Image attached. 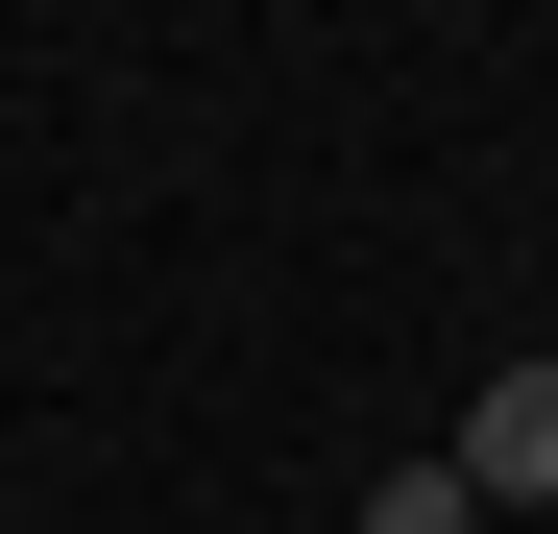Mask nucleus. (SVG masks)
Listing matches in <instances>:
<instances>
[{
  "instance_id": "nucleus-1",
  "label": "nucleus",
  "mask_w": 558,
  "mask_h": 534,
  "mask_svg": "<svg viewBox=\"0 0 558 534\" xmlns=\"http://www.w3.org/2000/svg\"><path fill=\"white\" fill-rule=\"evenodd\" d=\"M461 486H486V510H558V340H534V365H486V413H461Z\"/></svg>"
},
{
  "instance_id": "nucleus-2",
  "label": "nucleus",
  "mask_w": 558,
  "mask_h": 534,
  "mask_svg": "<svg viewBox=\"0 0 558 534\" xmlns=\"http://www.w3.org/2000/svg\"><path fill=\"white\" fill-rule=\"evenodd\" d=\"M461 510H486L461 462H389V486H364V534H461Z\"/></svg>"
}]
</instances>
